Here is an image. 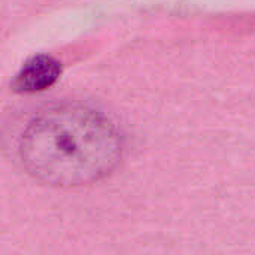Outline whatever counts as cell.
<instances>
[{
    "instance_id": "obj_1",
    "label": "cell",
    "mask_w": 255,
    "mask_h": 255,
    "mask_svg": "<svg viewBox=\"0 0 255 255\" xmlns=\"http://www.w3.org/2000/svg\"><path fill=\"white\" fill-rule=\"evenodd\" d=\"M15 152L34 179L55 187H79L97 182L118 167L124 140L105 114L85 105L63 103L28 120Z\"/></svg>"
},
{
    "instance_id": "obj_2",
    "label": "cell",
    "mask_w": 255,
    "mask_h": 255,
    "mask_svg": "<svg viewBox=\"0 0 255 255\" xmlns=\"http://www.w3.org/2000/svg\"><path fill=\"white\" fill-rule=\"evenodd\" d=\"M63 64L49 54H36L25 60L12 81L16 93L31 94L48 90L61 76Z\"/></svg>"
}]
</instances>
